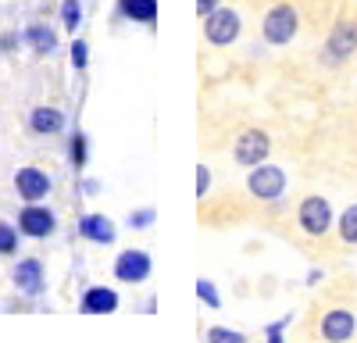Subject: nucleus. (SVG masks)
I'll use <instances>...</instances> for the list:
<instances>
[{
  "label": "nucleus",
  "instance_id": "obj_1",
  "mask_svg": "<svg viewBox=\"0 0 357 343\" xmlns=\"http://www.w3.org/2000/svg\"><path fill=\"white\" fill-rule=\"evenodd\" d=\"M296 29H301V15H296V8L286 4V0H282V4H275V8H268V15L261 22V33H264V40L272 43V47L289 43L296 36Z\"/></svg>",
  "mask_w": 357,
  "mask_h": 343
},
{
  "label": "nucleus",
  "instance_id": "obj_2",
  "mask_svg": "<svg viewBox=\"0 0 357 343\" xmlns=\"http://www.w3.org/2000/svg\"><path fill=\"white\" fill-rule=\"evenodd\" d=\"M296 225L307 240H321L333 225V208L325 197H304L301 208H296Z\"/></svg>",
  "mask_w": 357,
  "mask_h": 343
},
{
  "label": "nucleus",
  "instance_id": "obj_3",
  "mask_svg": "<svg viewBox=\"0 0 357 343\" xmlns=\"http://www.w3.org/2000/svg\"><path fill=\"white\" fill-rule=\"evenodd\" d=\"M321 54H325V65H343L347 57H354L357 54V22L354 18L336 22L329 29V36H325Z\"/></svg>",
  "mask_w": 357,
  "mask_h": 343
},
{
  "label": "nucleus",
  "instance_id": "obj_4",
  "mask_svg": "<svg viewBox=\"0 0 357 343\" xmlns=\"http://www.w3.org/2000/svg\"><path fill=\"white\" fill-rule=\"evenodd\" d=\"M204 40L211 43V47H229L236 36H240V29H243V18L236 15L232 8H215L211 15H204Z\"/></svg>",
  "mask_w": 357,
  "mask_h": 343
},
{
  "label": "nucleus",
  "instance_id": "obj_5",
  "mask_svg": "<svg viewBox=\"0 0 357 343\" xmlns=\"http://www.w3.org/2000/svg\"><path fill=\"white\" fill-rule=\"evenodd\" d=\"M247 190L257 200H279L282 190H286V172L279 165H264L261 161V165H254V172L247 176Z\"/></svg>",
  "mask_w": 357,
  "mask_h": 343
},
{
  "label": "nucleus",
  "instance_id": "obj_6",
  "mask_svg": "<svg viewBox=\"0 0 357 343\" xmlns=\"http://www.w3.org/2000/svg\"><path fill=\"white\" fill-rule=\"evenodd\" d=\"M268 151H272V139H268V132H261V129H247L232 143V158H236V165H243V168L261 165L268 158Z\"/></svg>",
  "mask_w": 357,
  "mask_h": 343
},
{
  "label": "nucleus",
  "instance_id": "obj_7",
  "mask_svg": "<svg viewBox=\"0 0 357 343\" xmlns=\"http://www.w3.org/2000/svg\"><path fill=\"white\" fill-rule=\"evenodd\" d=\"M151 268H154V261H151V254L146 250H122L114 257V279L118 282H146V275H151Z\"/></svg>",
  "mask_w": 357,
  "mask_h": 343
},
{
  "label": "nucleus",
  "instance_id": "obj_8",
  "mask_svg": "<svg viewBox=\"0 0 357 343\" xmlns=\"http://www.w3.org/2000/svg\"><path fill=\"white\" fill-rule=\"evenodd\" d=\"M54 229H57V218H54L50 208H40V200L29 204V208H22V215H18V233L22 236L47 240V236H54Z\"/></svg>",
  "mask_w": 357,
  "mask_h": 343
},
{
  "label": "nucleus",
  "instance_id": "obj_9",
  "mask_svg": "<svg viewBox=\"0 0 357 343\" xmlns=\"http://www.w3.org/2000/svg\"><path fill=\"white\" fill-rule=\"evenodd\" d=\"M11 279H15V290L25 294V297H40L47 290V268H43L40 257H25V261H18Z\"/></svg>",
  "mask_w": 357,
  "mask_h": 343
},
{
  "label": "nucleus",
  "instance_id": "obj_10",
  "mask_svg": "<svg viewBox=\"0 0 357 343\" xmlns=\"http://www.w3.org/2000/svg\"><path fill=\"white\" fill-rule=\"evenodd\" d=\"M357 333V319L350 307H329L318 322V336L321 340H350Z\"/></svg>",
  "mask_w": 357,
  "mask_h": 343
},
{
  "label": "nucleus",
  "instance_id": "obj_11",
  "mask_svg": "<svg viewBox=\"0 0 357 343\" xmlns=\"http://www.w3.org/2000/svg\"><path fill=\"white\" fill-rule=\"evenodd\" d=\"M15 190L22 200H29V204H36V200H43L50 193V176L43 168L36 165H29V168H18V176H15Z\"/></svg>",
  "mask_w": 357,
  "mask_h": 343
},
{
  "label": "nucleus",
  "instance_id": "obj_12",
  "mask_svg": "<svg viewBox=\"0 0 357 343\" xmlns=\"http://www.w3.org/2000/svg\"><path fill=\"white\" fill-rule=\"evenodd\" d=\"M79 236L89 240V243L107 247V243H114V222L107 215H82L79 218Z\"/></svg>",
  "mask_w": 357,
  "mask_h": 343
},
{
  "label": "nucleus",
  "instance_id": "obj_13",
  "mask_svg": "<svg viewBox=\"0 0 357 343\" xmlns=\"http://www.w3.org/2000/svg\"><path fill=\"white\" fill-rule=\"evenodd\" d=\"M79 311H86V314H111V311H118V294L107 290V286H89V290L82 294V300H79Z\"/></svg>",
  "mask_w": 357,
  "mask_h": 343
},
{
  "label": "nucleus",
  "instance_id": "obj_14",
  "mask_svg": "<svg viewBox=\"0 0 357 343\" xmlns=\"http://www.w3.org/2000/svg\"><path fill=\"white\" fill-rule=\"evenodd\" d=\"M118 15L136 22V25H154L158 22V0H118Z\"/></svg>",
  "mask_w": 357,
  "mask_h": 343
},
{
  "label": "nucleus",
  "instance_id": "obj_15",
  "mask_svg": "<svg viewBox=\"0 0 357 343\" xmlns=\"http://www.w3.org/2000/svg\"><path fill=\"white\" fill-rule=\"evenodd\" d=\"M29 129L40 132V136H54L65 129V114L57 107H36L33 114H29Z\"/></svg>",
  "mask_w": 357,
  "mask_h": 343
},
{
  "label": "nucleus",
  "instance_id": "obj_16",
  "mask_svg": "<svg viewBox=\"0 0 357 343\" xmlns=\"http://www.w3.org/2000/svg\"><path fill=\"white\" fill-rule=\"evenodd\" d=\"M22 40L33 47L36 54H54L57 50V33L50 25H29L25 33H22Z\"/></svg>",
  "mask_w": 357,
  "mask_h": 343
},
{
  "label": "nucleus",
  "instance_id": "obj_17",
  "mask_svg": "<svg viewBox=\"0 0 357 343\" xmlns=\"http://www.w3.org/2000/svg\"><path fill=\"white\" fill-rule=\"evenodd\" d=\"M336 236H340L343 247H357V204H350V208L340 215V222H336Z\"/></svg>",
  "mask_w": 357,
  "mask_h": 343
},
{
  "label": "nucleus",
  "instance_id": "obj_18",
  "mask_svg": "<svg viewBox=\"0 0 357 343\" xmlns=\"http://www.w3.org/2000/svg\"><path fill=\"white\" fill-rule=\"evenodd\" d=\"M68 158H72L75 168H86V158H89V139H86V132H75V136H72V143H68Z\"/></svg>",
  "mask_w": 357,
  "mask_h": 343
},
{
  "label": "nucleus",
  "instance_id": "obj_19",
  "mask_svg": "<svg viewBox=\"0 0 357 343\" xmlns=\"http://www.w3.org/2000/svg\"><path fill=\"white\" fill-rule=\"evenodd\" d=\"M61 22H65L68 33H79V22H82V4L79 0H65L61 4Z\"/></svg>",
  "mask_w": 357,
  "mask_h": 343
},
{
  "label": "nucleus",
  "instance_id": "obj_20",
  "mask_svg": "<svg viewBox=\"0 0 357 343\" xmlns=\"http://www.w3.org/2000/svg\"><path fill=\"white\" fill-rule=\"evenodd\" d=\"M18 250V225L0 222V254H15Z\"/></svg>",
  "mask_w": 357,
  "mask_h": 343
},
{
  "label": "nucleus",
  "instance_id": "obj_21",
  "mask_svg": "<svg viewBox=\"0 0 357 343\" xmlns=\"http://www.w3.org/2000/svg\"><path fill=\"white\" fill-rule=\"evenodd\" d=\"M197 297H200L207 307H222V294L215 290L211 279H197Z\"/></svg>",
  "mask_w": 357,
  "mask_h": 343
},
{
  "label": "nucleus",
  "instance_id": "obj_22",
  "mask_svg": "<svg viewBox=\"0 0 357 343\" xmlns=\"http://www.w3.org/2000/svg\"><path fill=\"white\" fill-rule=\"evenodd\" d=\"M72 65H75L79 72L89 65V47H86V40H75V43H72Z\"/></svg>",
  "mask_w": 357,
  "mask_h": 343
},
{
  "label": "nucleus",
  "instance_id": "obj_23",
  "mask_svg": "<svg viewBox=\"0 0 357 343\" xmlns=\"http://www.w3.org/2000/svg\"><path fill=\"white\" fill-rule=\"evenodd\" d=\"M207 336H211L215 343H243V340H247L243 333H236V329H222V326H218V329H211Z\"/></svg>",
  "mask_w": 357,
  "mask_h": 343
},
{
  "label": "nucleus",
  "instance_id": "obj_24",
  "mask_svg": "<svg viewBox=\"0 0 357 343\" xmlns=\"http://www.w3.org/2000/svg\"><path fill=\"white\" fill-rule=\"evenodd\" d=\"M154 218H158V215H154V208H139V211H132V215H129V225H132V229H146Z\"/></svg>",
  "mask_w": 357,
  "mask_h": 343
},
{
  "label": "nucleus",
  "instance_id": "obj_25",
  "mask_svg": "<svg viewBox=\"0 0 357 343\" xmlns=\"http://www.w3.org/2000/svg\"><path fill=\"white\" fill-rule=\"evenodd\" d=\"M207 190H211V172L197 168V197H207Z\"/></svg>",
  "mask_w": 357,
  "mask_h": 343
},
{
  "label": "nucleus",
  "instance_id": "obj_26",
  "mask_svg": "<svg viewBox=\"0 0 357 343\" xmlns=\"http://www.w3.org/2000/svg\"><path fill=\"white\" fill-rule=\"evenodd\" d=\"M215 8H222V0H197V15H200V18L211 15Z\"/></svg>",
  "mask_w": 357,
  "mask_h": 343
},
{
  "label": "nucleus",
  "instance_id": "obj_27",
  "mask_svg": "<svg viewBox=\"0 0 357 343\" xmlns=\"http://www.w3.org/2000/svg\"><path fill=\"white\" fill-rule=\"evenodd\" d=\"M282 329H286V322H279V326H268L264 333H268V340H282Z\"/></svg>",
  "mask_w": 357,
  "mask_h": 343
}]
</instances>
